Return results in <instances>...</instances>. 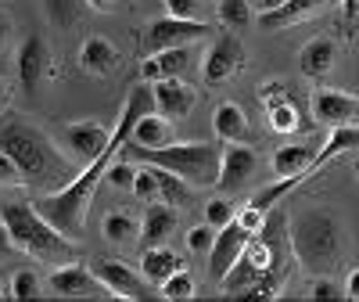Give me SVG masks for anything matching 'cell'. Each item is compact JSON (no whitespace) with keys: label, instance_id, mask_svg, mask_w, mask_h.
I'll return each mask as SVG.
<instances>
[{"label":"cell","instance_id":"6da1fadb","mask_svg":"<svg viewBox=\"0 0 359 302\" xmlns=\"http://www.w3.org/2000/svg\"><path fill=\"white\" fill-rule=\"evenodd\" d=\"M147 112H155V90H151V83L144 79L140 86H133L130 94H126V105H123V112H118V123H115V133H111L108 147L101 151L94 162H86L65 188H57V191H50L47 198L36 202V209H40V213H43L57 230H62V234H69V237H79V234H83V227H86V209H90V202H94V191L101 188V180H104V173H108V159L115 155L118 147H126V140H130V133H133V126H137V119L147 115Z\"/></svg>","mask_w":359,"mask_h":302},{"label":"cell","instance_id":"7a4b0ae2","mask_svg":"<svg viewBox=\"0 0 359 302\" xmlns=\"http://www.w3.org/2000/svg\"><path fill=\"white\" fill-rule=\"evenodd\" d=\"M0 151H8V155L18 162L25 184H43V188L57 191V188H65L69 180L76 176L72 159H65L62 151L54 147L50 137H43L36 126H29V123L0 126Z\"/></svg>","mask_w":359,"mask_h":302},{"label":"cell","instance_id":"3957f363","mask_svg":"<svg viewBox=\"0 0 359 302\" xmlns=\"http://www.w3.org/2000/svg\"><path fill=\"white\" fill-rule=\"evenodd\" d=\"M126 155L133 162H151L162 169H172L187 180L191 188H216L219 184V166L223 151L212 140H191V144H162V147H140L126 140Z\"/></svg>","mask_w":359,"mask_h":302},{"label":"cell","instance_id":"277c9868","mask_svg":"<svg viewBox=\"0 0 359 302\" xmlns=\"http://www.w3.org/2000/svg\"><path fill=\"white\" fill-rule=\"evenodd\" d=\"M0 220L8 223L18 252H29V256L47 259V263H72V259H76L72 237L57 230L36 205L8 202L4 209H0Z\"/></svg>","mask_w":359,"mask_h":302},{"label":"cell","instance_id":"5b68a950","mask_svg":"<svg viewBox=\"0 0 359 302\" xmlns=\"http://www.w3.org/2000/svg\"><path fill=\"white\" fill-rule=\"evenodd\" d=\"M291 252L298 266L313 270V274H327L341 252V230L338 220L323 209H306L302 216L291 220Z\"/></svg>","mask_w":359,"mask_h":302},{"label":"cell","instance_id":"8992f818","mask_svg":"<svg viewBox=\"0 0 359 302\" xmlns=\"http://www.w3.org/2000/svg\"><path fill=\"white\" fill-rule=\"evenodd\" d=\"M201 37H212V25L205 18H176V15H165V18H155L144 33V47L147 54L155 51H165V47H184V44H198Z\"/></svg>","mask_w":359,"mask_h":302},{"label":"cell","instance_id":"52a82bcc","mask_svg":"<svg viewBox=\"0 0 359 302\" xmlns=\"http://www.w3.org/2000/svg\"><path fill=\"white\" fill-rule=\"evenodd\" d=\"M50 291L62 298H108L111 295L108 284L94 274V266H83L76 259L50 274Z\"/></svg>","mask_w":359,"mask_h":302},{"label":"cell","instance_id":"ba28073f","mask_svg":"<svg viewBox=\"0 0 359 302\" xmlns=\"http://www.w3.org/2000/svg\"><path fill=\"white\" fill-rule=\"evenodd\" d=\"M15 69H18V83H22V94L36 98L40 94V83L50 72V47L43 44V37H25L15 58Z\"/></svg>","mask_w":359,"mask_h":302},{"label":"cell","instance_id":"9c48e42d","mask_svg":"<svg viewBox=\"0 0 359 302\" xmlns=\"http://www.w3.org/2000/svg\"><path fill=\"white\" fill-rule=\"evenodd\" d=\"M259 173V155L248 144H226L223 147V166H219V191L223 195H237L245 191Z\"/></svg>","mask_w":359,"mask_h":302},{"label":"cell","instance_id":"30bf717a","mask_svg":"<svg viewBox=\"0 0 359 302\" xmlns=\"http://www.w3.org/2000/svg\"><path fill=\"white\" fill-rule=\"evenodd\" d=\"M313 119L323 123L327 130L331 126H359V98L345 94V90L320 86L313 94Z\"/></svg>","mask_w":359,"mask_h":302},{"label":"cell","instance_id":"8fae6325","mask_svg":"<svg viewBox=\"0 0 359 302\" xmlns=\"http://www.w3.org/2000/svg\"><path fill=\"white\" fill-rule=\"evenodd\" d=\"M241 65H245V47H241V40L223 33L212 47L205 51L201 76H205V83H208V86H219V83H226L237 69H241Z\"/></svg>","mask_w":359,"mask_h":302},{"label":"cell","instance_id":"7c38bea8","mask_svg":"<svg viewBox=\"0 0 359 302\" xmlns=\"http://www.w3.org/2000/svg\"><path fill=\"white\" fill-rule=\"evenodd\" d=\"M111 133H115V126H104V123H97V119H79V123L65 126V144L79 162H94L108 147Z\"/></svg>","mask_w":359,"mask_h":302},{"label":"cell","instance_id":"4fadbf2b","mask_svg":"<svg viewBox=\"0 0 359 302\" xmlns=\"http://www.w3.org/2000/svg\"><path fill=\"white\" fill-rule=\"evenodd\" d=\"M248 230L241 227V223H226L219 234H216V245H212V252H208V277L212 281H223L226 277V270L241 259V252H245V245H248Z\"/></svg>","mask_w":359,"mask_h":302},{"label":"cell","instance_id":"5bb4252c","mask_svg":"<svg viewBox=\"0 0 359 302\" xmlns=\"http://www.w3.org/2000/svg\"><path fill=\"white\" fill-rule=\"evenodd\" d=\"M191 65H194V44H184V47H165V51L147 54V62L140 65V76H144L147 83L176 79V76H184Z\"/></svg>","mask_w":359,"mask_h":302},{"label":"cell","instance_id":"9a60e30c","mask_svg":"<svg viewBox=\"0 0 359 302\" xmlns=\"http://www.w3.org/2000/svg\"><path fill=\"white\" fill-rule=\"evenodd\" d=\"M151 90H155V112H162L165 119H184V115H191V108L198 105V90L191 86V83H184V79H158V83H151Z\"/></svg>","mask_w":359,"mask_h":302},{"label":"cell","instance_id":"2e32d148","mask_svg":"<svg viewBox=\"0 0 359 302\" xmlns=\"http://www.w3.org/2000/svg\"><path fill=\"white\" fill-rule=\"evenodd\" d=\"M94 274L108 284L111 298H147L144 281L137 277V270L126 266L123 259H94Z\"/></svg>","mask_w":359,"mask_h":302},{"label":"cell","instance_id":"e0dca14e","mask_svg":"<svg viewBox=\"0 0 359 302\" xmlns=\"http://www.w3.org/2000/svg\"><path fill=\"white\" fill-rule=\"evenodd\" d=\"M334 4H341V0H284L280 8L259 15V25L262 29H287V25H298L306 18L323 15L327 8H334Z\"/></svg>","mask_w":359,"mask_h":302},{"label":"cell","instance_id":"ac0fdd59","mask_svg":"<svg viewBox=\"0 0 359 302\" xmlns=\"http://www.w3.org/2000/svg\"><path fill=\"white\" fill-rule=\"evenodd\" d=\"M334 65H338V40L331 37H316L298 51V69L306 79H323Z\"/></svg>","mask_w":359,"mask_h":302},{"label":"cell","instance_id":"d6986e66","mask_svg":"<svg viewBox=\"0 0 359 302\" xmlns=\"http://www.w3.org/2000/svg\"><path fill=\"white\" fill-rule=\"evenodd\" d=\"M212 130L223 144H248L252 137V126H248V115L241 105H233V101H223L216 105L212 112Z\"/></svg>","mask_w":359,"mask_h":302},{"label":"cell","instance_id":"ffe728a7","mask_svg":"<svg viewBox=\"0 0 359 302\" xmlns=\"http://www.w3.org/2000/svg\"><path fill=\"white\" fill-rule=\"evenodd\" d=\"M118 65V47L104 37H86V44L79 47V69L90 76H108Z\"/></svg>","mask_w":359,"mask_h":302},{"label":"cell","instance_id":"44dd1931","mask_svg":"<svg viewBox=\"0 0 359 302\" xmlns=\"http://www.w3.org/2000/svg\"><path fill=\"white\" fill-rule=\"evenodd\" d=\"M180 266H184V263H180V256L165 245V241H162V245H147L144 256H140V274H144V281H151V284H158V288L176 274Z\"/></svg>","mask_w":359,"mask_h":302},{"label":"cell","instance_id":"7402d4cb","mask_svg":"<svg viewBox=\"0 0 359 302\" xmlns=\"http://www.w3.org/2000/svg\"><path fill=\"white\" fill-rule=\"evenodd\" d=\"M313 159H316V147L313 144H284V147L273 151L269 166H273L277 176H309Z\"/></svg>","mask_w":359,"mask_h":302},{"label":"cell","instance_id":"603a6c76","mask_svg":"<svg viewBox=\"0 0 359 302\" xmlns=\"http://www.w3.org/2000/svg\"><path fill=\"white\" fill-rule=\"evenodd\" d=\"M176 230V205L169 202H151L144 213V223H140V237L147 245H162V241Z\"/></svg>","mask_w":359,"mask_h":302},{"label":"cell","instance_id":"cb8c5ba5","mask_svg":"<svg viewBox=\"0 0 359 302\" xmlns=\"http://www.w3.org/2000/svg\"><path fill=\"white\" fill-rule=\"evenodd\" d=\"M130 144H140V147H162V144H172V119H165L162 112H147L137 119V126L130 133Z\"/></svg>","mask_w":359,"mask_h":302},{"label":"cell","instance_id":"d4e9b609","mask_svg":"<svg viewBox=\"0 0 359 302\" xmlns=\"http://www.w3.org/2000/svg\"><path fill=\"white\" fill-rule=\"evenodd\" d=\"M355 147H359V126H331V133H327L323 147L316 151V159H313L309 173H320L331 159L345 155V151H355Z\"/></svg>","mask_w":359,"mask_h":302},{"label":"cell","instance_id":"484cf974","mask_svg":"<svg viewBox=\"0 0 359 302\" xmlns=\"http://www.w3.org/2000/svg\"><path fill=\"white\" fill-rule=\"evenodd\" d=\"M266 115H269V126H273L277 133H302V130L309 126L302 105H294L287 94L277 98L273 105H266Z\"/></svg>","mask_w":359,"mask_h":302},{"label":"cell","instance_id":"4316f807","mask_svg":"<svg viewBox=\"0 0 359 302\" xmlns=\"http://www.w3.org/2000/svg\"><path fill=\"white\" fill-rule=\"evenodd\" d=\"M158 169V198L162 202H169V205H187L191 202V184L180 173H172V169H162V166H155Z\"/></svg>","mask_w":359,"mask_h":302},{"label":"cell","instance_id":"83f0119b","mask_svg":"<svg viewBox=\"0 0 359 302\" xmlns=\"http://www.w3.org/2000/svg\"><path fill=\"white\" fill-rule=\"evenodd\" d=\"M101 230H104L108 241H115V245H130V241L137 237V220L126 213V209H115V213L104 216Z\"/></svg>","mask_w":359,"mask_h":302},{"label":"cell","instance_id":"f1b7e54d","mask_svg":"<svg viewBox=\"0 0 359 302\" xmlns=\"http://www.w3.org/2000/svg\"><path fill=\"white\" fill-rule=\"evenodd\" d=\"M83 4L86 0H43V11L50 22H57L62 29H72L83 15Z\"/></svg>","mask_w":359,"mask_h":302},{"label":"cell","instance_id":"f546056e","mask_svg":"<svg viewBox=\"0 0 359 302\" xmlns=\"http://www.w3.org/2000/svg\"><path fill=\"white\" fill-rule=\"evenodd\" d=\"M216 11H219L223 25H230V29H248L252 25V15H255L252 0H219Z\"/></svg>","mask_w":359,"mask_h":302},{"label":"cell","instance_id":"4dcf8cb0","mask_svg":"<svg viewBox=\"0 0 359 302\" xmlns=\"http://www.w3.org/2000/svg\"><path fill=\"white\" fill-rule=\"evenodd\" d=\"M162 295H165L169 302H187V298H194V295H198V281L187 274L184 266H180L176 274L162 284Z\"/></svg>","mask_w":359,"mask_h":302},{"label":"cell","instance_id":"1f68e13d","mask_svg":"<svg viewBox=\"0 0 359 302\" xmlns=\"http://www.w3.org/2000/svg\"><path fill=\"white\" fill-rule=\"evenodd\" d=\"M133 195H137L140 202H155V198H158V169H155L151 162H137Z\"/></svg>","mask_w":359,"mask_h":302},{"label":"cell","instance_id":"d6a6232c","mask_svg":"<svg viewBox=\"0 0 359 302\" xmlns=\"http://www.w3.org/2000/svg\"><path fill=\"white\" fill-rule=\"evenodd\" d=\"M43 295V281L36 270H18V274L11 277V298H40Z\"/></svg>","mask_w":359,"mask_h":302},{"label":"cell","instance_id":"836d02e7","mask_svg":"<svg viewBox=\"0 0 359 302\" xmlns=\"http://www.w3.org/2000/svg\"><path fill=\"white\" fill-rule=\"evenodd\" d=\"M233 216H237V209L230 205V195H219V198H212L205 205V223H212L216 230H223L226 223H233Z\"/></svg>","mask_w":359,"mask_h":302},{"label":"cell","instance_id":"e575fe53","mask_svg":"<svg viewBox=\"0 0 359 302\" xmlns=\"http://www.w3.org/2000/svg\"><path fill=\"white\" fill-rule=\"evenodd\" d=\"M216 227L212 223H198V227H191L187 230V249L194 252V256H208L212 252V245H216Z\"/></svg>","mask_w":359,"mask_h":302},{"label":"cell","instance_id":"d590c367","mask_svg":"<svg viewBox=\"0 0 359 302\" xmlns=\"http://www.w3.org/2000/svg\"><path fill=\"white\" fill-rule=\"evenodd\" d=\"M104 180H108L111 188H118V191H133V180H137V166H133V162H115V166H108Z\"/></svg>","mask_w":359,"mask_h":302},{"label":"cell","instance_id":"8d00e7d4","mask_svg":"<svg viewBox=\"0 0 359 302\" xmlns=\"http://www.w3.org/2000/svg\"><path fill=\"white\" fill-rule=\"evenodd\" d=\"M266 216H269L266 209H259L255 202H248L245 209H237V216H233V220L241 223L248 234H259V230H262V223H266Z\"/></svg>","mask_w":359,"mask_h":302},{"label":"cell","instance_id":"74e56055","mask_svg":"<svg viewBox=\"0 0 359 302\" xmlns=\"http://www.w3.org/2000/svg\"><path fill=\"white\" fill-rule=\"evenodd\" d=\"M25 176L18 169V162L8 155V151H0V188H22Z\"/></svg>","mask_w":359,"mask_h":302},{"label":"cell","instance_id":"f35d334b","mask_svg":"<svg viewBox=\"0 0 359 302\" xmlns=\"http://www.w3.org/2000/svg\"><path fill=\"white\" fill-rule=\"evenodd\" d=\"M165 4V15H176V18H201L205 11V0H162Z\"/></svg>","mask_w":359,"mask_h":302},{"label":"cell","instance_id":"ab89813d","mask_svg":"<svg viewBox=\"0 0 359 302\" xmlns=\"http://www.w3.org/2000/svg\"><path fill=\"white\" fill-rule=\"evenodd\" d=\"M313 298H338V284L331 277H316L313 281Z\"/></svg>","mask_w":359,"mask_h":302},{"label":"cell","instance_id":"60d3db41","mask_svg":"<svg viewBox=\"0 0 359 302\" xmlns=\"http://www.w3.org/2000/svg\"><path fill=\"white\" fill-rule=\"evenodd\" d=\"M11 252H18V245H15V237H11V230H8V223L0 220V263H4Z\"/></svg>","mask_w":359,"mask_h":302},{"label":"cell","instance_id":"b9f144b4","mask_svg":"<svg viewBox=\"0 0 359 302\" xmlns=\"http://www.w3.org/2000/svg\"><path fill=\"white\" fill-rule=\"evenodd\" d=\"M341 18H345V25H352L359 18V0H341Z\"/></svg>","mask_w":359,"mask_h":302},{"label":"cell","instance_id":"7bdbcfd3","mask_svg":"<svg viewBox=\"0 0 359 302\" xmlns=\"http://www.w3.org/2000/svg\"><path fill=\"white\" fill-rule=\"evenodd\" d=\"M345 298H359V270H348V277H345Z\"/></svg>","mask_w":359,"mask_h":302},{"label":"cell","instance_id":"ee69618b","mask_svg":"<svg viewBox=\"0 0 359 302\" xmlns=\"http://www.w3.org/2000/svg\"><path fill=\"white\" fill-rule=\"evenodd\" d=\"M284 0H252V8H255V15H266V11H273V8H280Z\"/></svg>","mask_w":359,"mask_h":302},{"label":"cell","instance_id":"f6af8a7d","mask_svg":"<svg viewBox=\"0 0 359 302\" xmlns=\"http://www.w3.org/2000/svg\"><path fill=\"white\" fill-rule=\"evenodd\" d=\"M8 105H11V86H8L4 79H0V115L8 112Z\"/></svg>","mask_w":359,"mask_h":302},{"label":"cell","instance_id":"bcb514c9","mask_svg":"<svg viewBox=\"0 0 359 302\" xmlns=\"http://www.w3.org/2000/svg\"><path fill=\"white\" fill-rule=\"evenodd\" d=\"M115 4H118V0H86V8H90V11H111Z\"/></svg>","mask_w":359,"mask_h":302},{"label":"cell","instance_id":"7dc6e473","mask_svg":"<svg viewBox=\"0 0 359 302\" xmlns=\"http://www.w3.org/2000/svg\"><path fill=\"white\" fill-rule=\"evenodd\" d=\"M8 37H11V22H8L4 15H0V47L8 44Z\"/></svg>","mask_w":359,"mask_h":302},{"label":"cell","instance_id":"c3c4849f","mask_svg":"<svg viewBox=\"0 0 359 302\" xmlns=\"http://www.w3.org/2000/svg\"><path fill=\"white\" fill-rule=\"evenodd\" d=\"M355 176H359V159H355Z\"/></svg>","mask_w":359,"mask_h":302},{"label":"cell","instance_id":"681fc988","mask_svg":"<svg viewBox=\"0 0 359 302\" xmlns=\"http://www.w3.org/2000/svg\"><path fill=\"white\" fill-rule=\"evenodd\" d=\"M0 298H4V288H0Z\"/></svg>","mask_w":359,"mask_h":302}]
</instances>
